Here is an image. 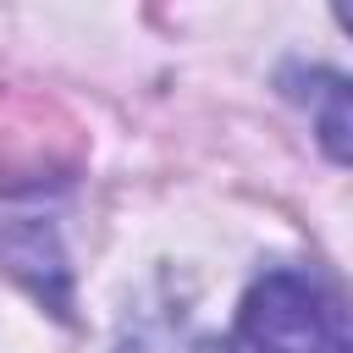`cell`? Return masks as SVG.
Instances as JSON below:
<instances>
[{"mask_svg": "<svg viewBox=\"0 0 353 353\" xmlns=\"http://www.w3.org/2000/svg\"><path fill=\"white\" fill-rule=\"evenodd\" d=\"M226 353H353V309L325 276L276 265L243 292Z\"/></svg>", "mask_w": 353, "mask_h": 353, "instance_id": "1", "label": "cell"}, {"mask_svg": "<svg viewBox=\"0 0 353 353\" xmlns=\"http://www.w3.org/2000/svg\"><path fill=\"white\" fill-rule=\"evenodd\" d=\"M0 265L6 270H17L61 320H72V276H66V259H61V248H55V232L50 226H17V232H6L0 237Z\"/></svg>", "mask_w": 353, "mask_h": 353, "instance_id": "2", "label": "cell"}, {"mask_svg": "<svg viewBox=\"0 0 353 353\" xmlns=\"http://www.w3.org/2000/svg\"><path fill=\"white\" fill-rule=\"evenodd\" d=\"M281 83H298L287 94H298V99L314 105V138H320V149L336 165H353V77L325 72V66H309V72L292 66Z\"/></svg>", "mask_w": 353, "mask_h": 353, "instance_id": "3", "label": "cell"}, {"mask_svg": "<svg viewBox=\"0 0 353 353\" xmlns=\"http://www.w3.org/2000/svg\"><path fill=\"white\" fill-rule=\"evenodd\" d=\"M116 353H226L210 331H193L188 320H165V314H149L138 325L121 331Z\"/></svg>", "mask_w": 353, "mask_h": 353, "instance_id": "4", "label": "cell"}, {"mask_svg": "<svg viewBox=\"0 0 353 353\" xmlns=\"http://www.w3.org/2000/svg\"><path fill=\"white\" fill-rule=\"evenodd\" d=\"M336 22H342V28L353 33V6H336Z\"/></svg>", "mask_w": 353, "mask_h": 353, "instance_id": "5", "label": "cell"}]
</instances>
